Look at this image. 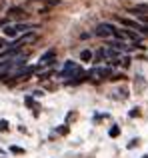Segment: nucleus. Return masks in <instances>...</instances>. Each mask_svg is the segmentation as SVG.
I'll use <instances>...</instances> for the list:
<instances>
[{
	"instance_id": "obj_11",
	"label": "nucleus",
	"mask_w": 148,
	"mask_h": 158,
	"mask_svg": "<svg viewBox=\"0 0 148 158\" xmlns=\"http://www.w3.org/2000/svg\"><path fill=\"white\" fill-rule=\"evenodd\" d=\"M10 152H12V154H24V148H20V146H10Z\"/></svg>"
},
{
	"instance_id": "obj_6",
	"label": "nucleus",
	"mask_w": 148,
	"mask_h": 158,
	"mask_svg": "<svg viewBox=\"0 0 148 158\" xmlns=\"http://www.w3.org/2000/svg\"><path fill=\"white\" fill-rule=\"evenodd\" d=\"M110 48H114V50H132V46H128L126 42H122V40H110Z\"/></svg>"
},
{
	"instance_id": "obj_13",
	"label": "nucleus",
	"mask_w": 148,
	"mask_h": 158,
	"mask_svg": "<svg viewBox=\"0 0 148 158\" xmlns=\"http://www.w3.org/2000/svg\"><path fill=\"white\" fill-rule=\"evenodd\" d=\"M60 4V0H46V8H50V6H58Z\"/></svg>"
},
{
	"instance_id": "obj_16",
	"label": "nucleus",
	"mask_w": 148,
	"mask_h": 158,
	"mask_svg": "<svg viewBox=\"0 0 148 158\" xmlns=\"http://www.w3.org/2000/svg\"><path fill=\"white\" fill-rule=\"evenodd\" d=\"M4 46H6V40H0V50H2Z\"/></svg>"
},
{
	"instance_id": "obj_4",
	"label": "nucleus",
	"mask_w": 148,
	"mask_h": 158,
	"mask_svg": "<svg viewBox=\"0 0 148 158\" xmlns=\"http://www.w3.org/2000/svg\"><path fill=\"white\" fill-rule=\"evenodd\" d=\"M36 38H38L36 34H26V36H22L20 40H16V42L12 44V48H20V46H24V44H28V42H34Z\"/></svg>"
},
{
	"instance_id": "obj_7",
	"label": "nucleus",
	"mask_w": 148,
	"mask_h": 158,
	"mask_svg": "<svg viewBox=\"0 0 148 158\" xmlns=\"http://www.w3.org/2000/svg\"><path fill=\"white\" fill-rule=\"evenodd\" d=\"M130 12H132V14H146L148 16V2H140V4H136V6H132Z\"/></svg>"
},
{
	"instance_id": "obj_8",
	"label": "nucleus",
	"mask_w": 148,
	"mask_h": 158,
	"mask_svg": "<svg viewBox=\"0 0 148 158\" xmlns=\"http://www.w3.org/2000/svg\"><path fill=\"white\" fill-rule=\"evenodd\" d=\"M54 56H56V52H54V50H48L46 54H42V58H40V66L52 64V62H54Z\"/></svg>"
},
{
	"instance_id": "obj_2",
	"label": "nucleus",
	"mask_w": 148,
	"mask_h": 158,
	"mask_svg": "<svg viewBox=\"0 0 148 158\" xmlns=\"http://www.w3.org/2000/svg\"><path fill=\"white\" fill-rule=\"evenodd\" d=\"M114 32H116V26L114 24H108V22H102L96 26V30H94V34L98 36V38H112Z\"/></svg>"
},
{
	"instance_id": "obj_9",
	"label": "nucleus",
	"mask_w": 148,
	"mask_h": 158,
	"mask_svg": "<svg viewBox=\"0 0 148 158\" xmlns=\"http://www.w3.org/2000/svg\"><path fill=\"white\" fill-rule=\"evenodd\" d=\"M16 50H18V48H8V50H4L2 54H0V62H6V60L16 58Z\"/></svg>"
},
{
	"instance_id": "obj_5",
	"label": "nucleus",
	"mask_w": 148,
	"mask_h": 158,
	"mask_svg": "<svg viewBox=\"0 0 148 158\" xmlns=\"http://www.w3.org/2000/svg\"><path fill=\"white\" fill-rule=\"evenodd\" d=\"M8 16H10V18H16V20H20V18H24V16H26V12H24L20 6H12L10 10H8Z\"/></svg>"
},
{
	"instance_id": "obj_1",
	"label": "nucleus",
	"mask_w": 148,
	"mask_h": 158,
	"mask_svg": "<svg viewBox=\"0 0 148 158\" xmlns=\"http://www.w3.org/2000/svg\"><path fill=\"white\" fill-rule=\"evenodd\" d=\"M118 22H120L122 26L130 28V30H136L138 34H142V36H148V28H146V26H142V24H138L136 20H132V18H126V16H118Z\"/></svg>"
},
{
	"instance_id": "obj_15",
	"label": "nucleus",
	"mask_w": 148,
	"mask_h": 158,
	"mask_svg": "<svg viewBox=\"0 0 148 158\" xmlns=\"http://www.w3.org/2000/svg\"><path fill=\"white\" fill-rule=\"evenodd\" d=\"M122 66H130V58H122Z\"/></svg>"
},
{
	"instance_id": "obj_12",
	"label": "nucleus",
	"mask_w": 148,
	"mask_h": 158,
	"mask_svg": "<svg viewBox=\"0 0 148 158\" xmlns=\"http://www.w3.org/2000/svg\"><path fill=\"white\" fill-rule=\"evenodd\" d=\"M108 134L114 138V136H118V134H120V128H118V126H112V128H110V132H108Z\"/></svg>"
},
{
	"instance_id": "obj_17",
	"label": "nucleus",
	"mask_w": 148,
	"mask_h": 158,
	"mask_svg": "<svg viewBox=\"0 0 148 158\" xmlns=\"http://www.w3.org/2000/svg\"><path fill=\"white\" fill-rule=\"evenodd\" d=\"M144 158H148V156H144Z\"/></svg>"
},
{
	"instance_id": "obj_14",
	"label": "nucleus",
	"mask_w": 148,
	"mask_h": 158,
	"mask_svg": "<svg viewBox=\"0 0 148 158\" xmlns=\"http://www.w3.org/2000/svg\"><path fill=\"white\" fill-rule=\"evenodd\" d=\"M0 130H2V132L8 130V122H6V120H0Z\"/></svg>"
},
{
	"instance_id": "obj_10",
	"label": "nucleus",
	"mask_w": 148,
	"mask_h": 158,
	"mask_svg": "<svg viewBox=\"0 0 148 158\" xmlns=\"http://www.w3.org/2000/svg\"><path fill=\"white\" fill-rule=\"evenodd\" d=\"M92 58H94V54L90 52V50H82V52H80V60H82V62H90Z\"/></svg>"
},
{
	"instance_id": "obj_3",
	"label": "nucleus",
	"mask_w": 148,
	"mask_h": 158,
	"mask_svg": "<svg viewBox=\"0 0 148 158\" xmlns=\"http://www.w3.org/2000/svg\"><path fill=\"white\" fill-rule=\"evenodd\" d=\"M28 28H32L30 24H20V22L8 24V26L4 28V34H6L8 38H12V36H16V34H24V32H28Z\"/></svg>"
}]
</instances>
